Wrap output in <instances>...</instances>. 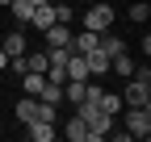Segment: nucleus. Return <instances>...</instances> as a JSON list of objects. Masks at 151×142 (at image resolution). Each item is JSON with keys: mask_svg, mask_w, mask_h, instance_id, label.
I'll return each mask as SVG.
<instances>
[{"mask_svg": "<svg viewBox=\"0 0 151 142\" xmlns=\"http://www.w3.org/2000/svg\"><path fill=\"white\" fill-rule=\"evenodd\" d=\"M17 121L21 126H29V121H59V104H46V100H38V96H25V100H17Z\"/></svg>", "mask_w": 151, "mask_h": 142, "instance_id": "obj_1", "label": "nucleus"}, {"mask_svg": "<svg viewBox=\"0 0 151 142\" xmlns=\"http://www.w3.org/2000/svg\"><path fill=\"white\" fill-rule=\"evenodd\" d=\"M122 109H151V84L126 75V92H122Z\"/></svg>", "mask_w": 151, "mask_h": 142, "instance_id": "obj_2", "label": "nucleus"}, {"mask_svg": "<svg viewBox=\"0 0 151 142\" xmlns=\"http://www.w3.org/2000/svg\"><path fill=\"white\" fill-rule=\"evenodd\" d=\"M84 29H92V33L113 29V4H109V0H101V4H92V9L84 13Z\"/></svg>", "mask_w": 151, "mask_h": 142, "instance_id": "obj_3", "label": "nucleus"}, {"mask_svg": "<svg viewBox=\"0 0 151 142\" xmlns=\"http://www.w3.org/2000/svg\"><path fill=\"white\" fill-rule=\"evenodd\" d=\"M126 134L130 138H151V109H126Z\"/></svg>", "mask_w": 151, "mask_h": 142, "instance_id": "obj_4", "label": "nucleus"}, {"mask_svg": "<svg viewBox=\"0 0 151 142\" xmlns=\"http://www.w3.org/2000/svg\"><path fill=\"white\" fill-rule=\"evenodd\" d=\"M84 63H88V80H101V75H109V55L101 46H92L88 55H84Z\"/></svg>", "mask_w": 151, "mask_h": 142, "instance_id": "obj_5", "label": "nucleus"}, {"mask_svg": "<svg viewBox=\"0 0 151 142\" xmlns=\"http://www.w3.org/2000/svg\"><path fill=\"white\" fill-rule=\"evenodd\" d=\"M59 17H55V4L46 0V4H34V13H29V25L25 29H46V25H55Z\"/></svg>", "mask_w": 151, "mask_h": 142, "instance_id": "obj_6", "label": "nucleus"}, {"mask_svg": "<svg viewBox=\"0 0 151 142\" xmlns=\"http://www.w3.org/2000/svg\"><path fill=\"white\" fill-rule=\"evenodd\" d=\"M0 50H4L9 59L25 55V50H29V46H25V33H21V29H4V42H0Z\"/></svg>", "mask_w": 151, "mask_h": 142, "instance_id": "obj_7", "label": "nucleus"}, {"mask_svg": "<svg viewBox=\"0 0 151 142\" xmlns=\"http://www.w3.org/2000/svg\"><path fill=\"white\" fill-rule=\"evenodd\" d=\"M42 38H46V46H71V29H67V21H55L42 29Z\"/></svg>", "mask_w": 151, "mask_h": 142, "instance_id": "obj_8", "label": "nucleus"}, {"mask_svg": "<svg viewBox=\"0 0 151 142\" xmlns=\"http://www.w3.org/2000/svg\"><path fill=\"white\" fill-rule=\"evenodd\" d=\"M55 134H59L55 121H29V126H25V138H29V142H50Z\"/></svg>", "mask_w": 151, "mask_h": 142, "instance_id": "obj_9", "label": "nucleus"}, {"mask_svg": "<svg viewBox=\"0 0 151 142\" xmlns=\"http://www.w3.org/2000/svg\"><path fill=\"white\" fill-rule=\"evenodd\" d=\"M97 46H101L105 55L113 59V55H122V50H126V38H122V33H109V29H105V33H97Z\"/></svg>", "mask_w": 151, "mask_h": 142, "instance_id": "obj_10", "label": "nucleus"}, {"mask_svg": "<svg viewBox=\"0 0 151 142\" xmlns=\"http://www.w3.org/2000/svg\"><path fill=\"white\" fill-rule=\"evenodd\" d=\"M63 138H67V142H88V126L71 113V117H67V126H63Z\"/></svg>", "mask_w": 151, "mask_h": 142, "instance_id": "obj_11", "label": "nucleus"}, {"mask_svg": "<svg viewBox=\"0 0 151 142\" xmlns=\"http://www.w3.org/2000/svg\"><path fill=\"white\" fill-rule=\"evenodd\" d=\"M67 80H88V63H84V55H67Z\"/></svg>", "mask_w": 151, "mask_h": 142, "instance_id": "obj_12", "label": "nucleus"}, {"mask_svg": "<svg viewBox=\"0 0 151 142\" xmlns=\"http://www.w3.org/2000/svg\"><path fill=\"white\" fill-rule=\"evenodd\" d=\"M42 84H46V75H42V71H25L21 92H25V96H38V92H42Z\"/></svg>", "mask_w": 151, "mask_h": 142, "instance_id": "obj_13", "label": "nucleus"}, {"mask_svg": "<svg viewBox=\"0 0 151 142\" xmlns=\"http://www.w3.org/2000/svg\"><path fill=\"white\" fill-rule=\"evenodd\" d=\"M9 13H13V21L25 29V25H29V13H34V4H29V0H13V4H9Z\"/></svg>", "mask_w": 151, "mask_h": 142, "instance_id": "obj_14", "label": "nucleus"}, {"mask_svg": "<svg viewBox=\"0 0 151 142\" xmlns=\"http://www.w3.org/2000/svg\"><path fill=\"white\" fill-rule=\"evenodd\" d=\"M38 100L59 104V100H63V84H50V80H46V84H42V92H38Z\"/></svg>", "mask_w": 151, "mask_h": 142, "instance_id": "obj_15", "label": "nucleus"}, {"mask_svg": "<svg viewBox=\"0 0 151 142\" xmlns=\"http://www.w3.org/2000/svg\"><path fill=\"white\" fill-rule=\"evenodd\" d=\"M109 71H118V75H130V71H134V59L122 50V55H113V59H109Z\"/></svg>", "mask_w": 151, "mask_h": 142, "instance_id": "obj_16", "label": "nucleus"}, {"mask_svg": "<svg viewBox=\"0 0 151 142\" xmlns=\"http://www.w3.org/2000/svg\"><path fill=\"white\" fill-rule=\"evenodd\" d=\"M147 17H151V9H147V0H134V4H130V21H134V25H143Z\"/></svg>", "mask_w": 151, "mask_h": 142, "instance_id": "obj_17", "label": "nucleus"}, {"mask_svg": "<svg viewBox=\"0 0 151 142\" xmlns=\"http://www.w3.org/2000/svg\"><path fill=\"white\" fill-rule=\"evenodd\" d=\"M55 17L59 21H71V4H55Z\"/></svg>", "mask_w": 151, "mask_h": 142, "instance_id": "obj_18", "label": "nucleus"}, {"mask_svg": "<svg viewBox=\"0 0 151 142\" xmlns=\"http://www.w3.org/2000/svg\"><path fill=\"white\" fill-rule=\"evenodd\" d=\"M0 71H9V55H4V50H0Z\"/></svg>", "mask_w": 151, "mask_h": 142, "instance_id": "obj_19", "label": "nucleus"}, {"mask_svg": "<svg viewBox=\"0 0 151 142\" xmlns=\"http://www.w3.org/2000/svg\"><path fill=\"white\" fill-rule=\"evenodd\" d=\"M29 4H46V0H29Z\"/></svg>", "mask_w": 151, "mask_h": 142, "instance_id": "obj_20", "label": "nucleus"}, {"mask_svg": "<svg viewBox=\"0 0 151 142\" xmlns=\"http://www.w3.org/2000/svg\"><path fill=\"white\" fill-rule=\"evenodd\" d=\"M0 4H4V9H9V4H13V0H0Z\"/></svg>", "mask_w": 151, "mask_h": 142, "instance_id": "obj_21", "label": "nucleus"}]
</instances>
